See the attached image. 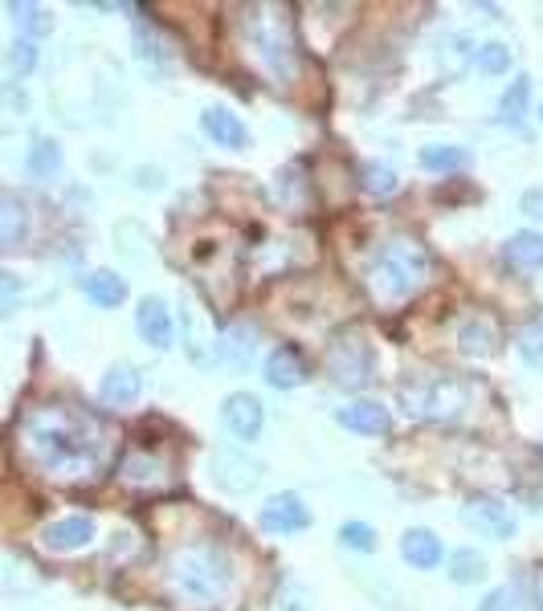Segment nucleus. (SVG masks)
I'll return each mask as SVG.
<instances>
[{
  "label": "nucleus",
  "instance_id": "f257e3e1",
  "mask_svg": "<svg viewBox=\"0 0 543 611\" xmlns=\"http://www.w3.org/2000/svg\"><path fill=\"white\" fill-rule=\"evenodd\" d=\"M17 449L29 469L57 485L98 481L110 465L115 437L95 412L78 404H38L17 425Z\"/></svg>",
  "mask_w": 543,
  "mask_h": 611
},
{
  "label": "nucleus",
  "instance_id": "f03ea898",
  "mask_svg": "<svg viewBox=\"0 0 543 611\" xmlns=\"http://www.w3.org/2000/svg\"><path fill=\"white\" fill-rule=\"evenodd\" d=\"M163 579H168V591L192 608H221L237 591L233 555L217 538H196V543L177 546Z\"/></svg>",
  "mask_w": 543,
  "mask_h": 611
},
{
  "label": "nucleus",
  "instance_id": "7ed1b4c3",
  "mask_svg": "<svg viewBox=\"0 0 543 611\" xmlns=\"http://www.w3.org/2000/svg\"><path fill=\"white\" fill-rule=\"evenodd\" d=\"M429 281V253L417 237H388L381 240V249L372 253V261L364 269L368 293L381 306H401L413 293L425 290Z\"/></svg>",
  "mask_w": 543,
  "mask_h": 611
},
{
  "label": "nucleus",
  "instance_id": "20e7f679",
  "mask_svg": "<svg viewBox=\"0 0 543 611\" xmlns=\"http://www.w3.org/2000/svg\"><path fill=\"white\" fill-rule=\"evenodd\" d=\"M242 37L249 45V54L278 86L295 82L299 74V41H295V25H290V9L283 4H249L242 17Z\"/></svg>",
  "mask_w": 543,
  "mask_h": 611
},
{
  "label": "nucleus",
  "instance_id": "39448f33",
  "mask_svg": "<svg viewBox=\"0 0 543 611\" xmlns=\"http://www.w3.org/2000/svg\"><path fill=\"white\" fill-rule=\"evenodd\" d=\"M327 375L343 392H364L376 379V351L360 331H343L327 346Z\"/></svg>",
  "mask_w": 543,
  "mask_h": 611
},
{
  "label": "nucleus",
  "instance_id": "423d86ee",
  "mask_svg": "<svg viewBox=\"0 0 543 611\" xmlns=\"http://www.w3.org/2000/svg\"><path fill=\"white\" fill-rule=\"evenodd\" d=\"M401 399H405V412L417 420H449L466 408V387L454 375H429L401 387Z\"/></svg>",
  "mask_w": 543,
  "mask_h": 611
},
{
  "label": "nucleus",
  "instance_id": "0eeeda50",
  "mask_svg": "<svg viewBox=\"0 0 543 611\" xmlns=\"http://www.w3.org/2000/svg\"><path fill=\"white\" fill-rule=\"evenodd\" d=\"M462 522L466 526H475L478 534L494 538V543H507V538L515 534V514H511V505H507L503 497H494V493H475V497L462 505Z\"/></svg>",
  "mask_w": 543,
  "mask_h": 611
},
{
  "label": "nucleus",
  "instance_id": "6e6552de",
  "mask_svg": "<svg viewBox=\"0 0 543 611\" xmlns=\"http://www.w3.org/2000/svg\"><path fill=\"white\" fill-rule=\"evenodd\" d=\"M209 478H213V485L225 493H249V490H258L262 465L254 457H245V452L221 449V452H213V461H209Z\"/></svg>",
  "mask_w": 543,
  "mask_h": 611
},
{
  "label": "nucleus",
  "instance_id": "1a4fd4ad",
  "mask_svg": "<svg viewBox=\"0 0 543 611\" xmlns=\"http://www.w3.org/2000/svg\"><path fill=\"white\" fill-rule=\"evenodd\" d=\"M262 530L266 534H299L311 526V510H307V502H302L299 493H274V497H266V505H262Z\"/></svg>",
  "mask_w": 543,
  "mask_h": 611
},
{
  "label": "nucleus",
  "instance_id": "9d476101",
  "mask_svg": "<svg viewBox=\"0 0 543 611\" xmlns=\"http://www.w3.org/2000/svg\"><path fill=\"white\" fill-rule=\"evenodd\" d=\"M98 522L91 514H70V518H57L41 530V546L54 550V555H74V550H86L95 543Z\"/></svg>",
  "mask_w": 543,
  "mask_h": 611
},
{
  "label": "nucleus",
  "instance_id": "9b49d317",
  "mask_svg": "<svg viewBox=\"0 0 543 611\" xmlns=\"http://www.w3.org/2000/svg\"><path fill=\"white\" fill-rule=\"evenodd\" d=\"M221 425L230 428L237 440H258L262 425H266V408H262V399L254 392H233L221 404Z\"/></svg>",
  "mask_w": 543,
  "mask_h": 611
},
{
  "label": "nucleus",
  "instance_id": "f8f14e48",
  "mask_svg": "<svg viewBox=\"0 0 543 611\" xmlns=\"http://www.w3.org/2000/svg\"><path fill=\"white\" fill-rule=\"evenodd\" d=\"M180 326H184V355H189L196 367H213V363L221 360L217 331H209L204 314L192 302L180 310Z\"/></svg>",
  "mask_w": 543,
  "mask_h": 611
},
{
  "label": "nucleus",
  "instance_id": "ddd939ff",
  "mask_svg": "<svg viewBox=\"0 0 543 611\" xmlns=\"http://www.w3.org/2000/svg\"><path fill=\"white\" fill-rule=\"evenodd\" d=\"M119 481L131 490H160L168 485V461L148 449H131L119 461Z\"/></svg>",
  "mask_w": 543,
  "mask_h": 611
},
{
  "label": "nucleus",
  "instance_id": "4468645a",
  "mask_svg": "<svg viewBox=\"0 0 543 611\" xmlns=\"http://www.w3.org/2000/svg\"><path fill=\"white\" fill-rule=\"evenodd\" d=\"M136 331L139 339L156 351H168L172 346V314H168V302L148 293V298H139V310H136Z\"/></svg>",
  "mask_w": 543,
  "mask_h": 611
},
{
  "label": "nucleus",
  "instance_id": "2eb2a0df",
  "mask_svg": "<svg viewBox=\"0 0 543 611\" xmlns=\"http://www.w3.org/2000/svg\"><path fill=\"white\" fill-rule=\"evenodd\" d=\"M201 131L217 147H230V151H245V147H249V127H245L230 107H204Z\"/></svg>",
  "mask_w": 543,
  "mask_h": 611
},
{
  "label": "nucleus",
  "instance_id": "dca6fc26",
  "mask_svg": "<svg viewBox=\"0 0 543 611\" xmlns=\"http://www.w3.org/2000/svg\"><path fill=\"white\" fill-rule=\"evenodd\" d=\"M139 392H143V375H139L136 363H110L103 384H98V396L107 399L110 408H127L136 404Z\"/></svg>",
  "mask_w": 543,
  "mask_h": 611
},
{
  "label": "nucleus",
  "instance_id": "f3484780",
  "mask_svg": "<svg viewBox=\"0 0 543 611\" xmlns=\"http://www.w3.org/2000/svg\"><path fill=\"white\" fill-rule=\"evenodd\" d=\"M336 420H340L343 428L360 432V437H384V432L393 428V416H388V408H381L376 399H355V404H348V408H340V412H336Z\"/></svg>",
  "mask_w": 543,
  "mask_h": 611
},
{
  "label": "nucleus",
  "instance_id": "a211bd4d",
  "mask_svg": "<svg viewBox=\"0 0 543 611\" xmlns=\"http://www.w3.org/2000/svg\"><path fill=\"white\" fill-rule=\"evenodd\" d=\"M401 558H405L408 567H417V571H434V567H441V558H446V546H441V538L434 530L413 526L401 538Z\"/></svg>",
  "mask_w": 543,
  "mask_h": 611
},
{
  "label": "nucleus",
  "instance_id": "6ab92c4d",
  "mask_svg": "<svg viewBox=\"0 0 543 611\" xmlns=\"http://www.w3.org/2000/svg\"><path fill=\"white\" fill-rule=\"evenodd\" d=\"M29 204L21 196H9L0 192V253L9 249H21L29 240Z\"/></svg>",
  "mask_w": 543,
  "mask_h": 611
},
{
  "label": "nucleus",
  "instance_id": "aec40b11",
  "mask_svg": "<svg viewBox=\"0 0 543 611\" xmlns=\"http://www.w3.org/2000/svg\"><path fill=\"white\" fill-rule=\"evenodd\" d=\"M258 360V326L249 322H237L225 331V343H221V363L230 372H249V363Z\"/></svg>",
  "mask_w": 543,
  "mask_h": 611
},
{
  "label": "nucleus",
  "instance_id": "412c9836",
  "mask_svg": "<svg viewBox=\"0 0 543 611\" xmlns=\"http://www.w3.org/2000/svg\"><path fill=\"white\" fill-rule=\"evenodd\" d=\"M131 45H136V62L143 66V74H151V78H168V69H172V50H168V41H163L156 29L136 25Z\"/></svg>",
  "mask_w": 543,
  "mask_h": 611
},
{
  "label": "nucleus",
  "instance_id": "4be33fe9",
  "mask_svg": "<svg viewBox=\"0 0 543 611\" xmlns=\"http://www.w3.org/2000/svg\"><path fill=\"white\" fill-rule=\"evenodd\" d=\"M307 379V363L295 346H278L270 351V360H266V384L278 387V392H290V387H299Z\"/></svg>",
  "mask_w": 543,
  "mask_h": 611
},
{
  "label": "nucleus",
  "instance_id": "5701e85b",
  "mask_svg": "<svg viewBox=\"0 0 543 611\" xmlns=\"http://www.w3.org/2000/svg\"><path fill=\"white\" fill-rule=\"evenodd\" d=\"M503 257L515 269H528V274L543 269V233H535V228H519V233H511V240L503 245Z\"/></svg>",
  "mask_w": 543,
  "mask_h": 611
},
{
  "label": "nucleus",
  "instance_id": "b1692460",
  "mask_svg": "<svg viewBox=\"0 0 543 611\" xmlns=\"http://www.w3.org/2000/svg\"><path fill=\"white\" fill-rule=\"evenodd\" d=\"M458 346H462V355H470V360H490V355L499 351V331H494V322L466 319L462 331H458Z\"/></svg>",
  "mask_w": 543,
  "mask_h": 611
},
{
  "label": "nucleus",
  "instance_id": "393cba45",
  "mask_svg": "<svg viewBox=\"0 0 543 611\" xmlns=\"http://www.w3.org/2000/svg\"><path fill=\"white\" fill-rule=\"evenodd\" d=\"M82 293H86L95 306L110 310V306H119L123 298H127V281H123L115 269H95V274L82 278Z\"/></svg>",
  "mask_w": 543,
  "mask_h": 611
},
{
  "label": "nucleus",
  "instance_id": "a878e982",
  "mask_svg": "<svg viewBox=\"0 0 543 611\" xmlns=\"http://www.w3.org/2000/svg\"><path fill=\"white\" fill-rule=\"evenodd\" d=\"M41 587V575L21 555H0V591L9 596H33Z\"/></svg>",
  "mask_w": 543,
  "mask_h": 611
},
{
  "label": "nucleus",
  "instance_id": "bb28decb",
  "mask_svg": "<svg viewBox=\"0 0 543 611\" xmlns=\"http://www.w3.org/2000/svg\"><path fill=\"white\" fill-rule=\"evenodd\" d=\"M9 17H13L17 33H21L25 41L54 33V13H50V9H41V4H29V0H13V4H9Z\"/></svg>",
  "mask_w": 543,
  "mask_h": 611
},
{
  "label": "nucleus",
  "instance_id": "cd10ccee",
  "mask_svg": "<svg viewBox=\"0 0 543 611\" xmlns=\"http://www.w3.org/2000/svg\"><path fill=\"white\" fill-rule=\"evenodd\" d=\"M449 579L458 587H470V583H482L490 575V567H487V558L478 555V550H470V546H462V550H454L449 555Z\"/></svg>",
  "mask_w": 543,
  "mask_h": 611
},
{
  "label": "nucleus",
  "instance_id": "c85d7f7f",
  "mask_svg": "<svg viewBox=\"0 0 543 611\" xmlns=\"http://www.w3.org/2000/svg\"><path fill=\"white\" fill-rule=\"evenodd\" d=\"M25 172L33 175V180H54V175L62 172V147H57L54 139H38L25 156Z\"/></svg>",
  "mask_w": 543,
  "mask_h": 611
},
{
  "label": "nucleus",
  "instance_id": "c756f323",
  "mask_svg": "<svg viewBox=\"0 0 543 611\" xmlns=\"http://www.w3.org/2000/svg\"><path fill=\"white\" fill-rule=\"evenodd\" d=\"M422 168L425 172H462L466 163H470V151L466 147H441V143H429V147H422Z\"/></svg>",
  "mask_w": 543,
  "mask_h": 611
},
{
  "label": "nucleus",
  "instance_id": "7c9ffc66",
  "mask_svg": "<svg viewBox=\"0 0 543 611\" xmlns=\"http://www.w3.org/2000/svg\"><path fill=\"white\" fill-rule=\"evenodd\" d=\"M528 103H531V78H523V74H519V78L503 90V98H499V119H503V122H523V119H528Z\"/></svg>",
  "mask_w": 543,
  "mask_h": 611
},
{
  "label": "nucleus",
  "instance_id": "2f4dec72",
  "mask_svg": "<svg viewBox=\"0 0 543 611\" xmlns=\"http://www.w3.org/2000/svg\"><path fill=\"white\" fill-rule=\"evenodd\" d=\"M475 66L482 69V74H490V78H499V74L511 69V50H507L503 41H487V45H478L475 50Z\"/></svg>",
  "mask_w": 543,
  "mask_h": 611
},
{
  "label": "nucleus",
  "instance_id": "473e14b6",
  "mask_svg": "<svg viewBox=\"0 0 543 611\" xmlns=\"http://www.w3.org/2000/svg\"><path fill=\"white\" fill-rule=\"evenodd\" d=\"M478 611H528V596L519 583H503L478 603Z\"/></svg>",
  "mask_w": 543,
  "mask_h": 611
},
{
  "label": "nucleus",
  "instance_id": "72a5a7b5",
  "mask_svg": "<svg viewBox=\"0 0 543 611\" xmlns=\"http://www.w3.org/2000/svg\"><path fill=\"white\" fill-rule=\"evenodd\" d=\"M340 543L352 546V550H360V555H372V550H376V530H372L368 522H343Z\"/></svg>",
  "mask_w": 543,
  "mask_h": 611
},
{
  "label": "nucleus",
  "instance_id": "f704fd0d",
  "mask_svg": "<svg viewBox=\"0 0 543 611\" xmlns=\"http://www.w3.org/2000/svg\"><path fill=\"white\" fill-rule=\"evenodd\" d=\"M364 192H372V196H393L396 172L388 168V163H368L364 168Z\"/></svg>",
  "mask_w": 543,
  "mask_h": 611
},
{
  "label": "nucleus",
  "instance_id": "c9c22d12",
  "mask_svg": "<svg viewBox=\"0 0 543 611\" xmlns=\"http://www.w3.org/2000/svg\"><path fill=\"white\" fill-rule=\"evenodd\" d=\"M449 57V74H454V78H458V74H462L466 66H470V62H475V50H470V41L466 37H446L441 41V62H446Z\"/></svg>",
  "mask_w": 543,
  "mask_h": 611
},
{
  "label": "nucleus",
  "instance_id": "e433bc0d",
  "mask_svg": "<svg viewBox=\"0 0 543 611\" xmlns=\"http://www.w3.org/2000/svg\"><path fill=\"white\" fill-rule=\"evenodd\" d=\"M519 355H523L528 367L543 372V322H535V326H528V331L519 334Z\"/></svg>",
  "mask_w": 543,
  "mask_h": 611
},
{
  "label": "nucleus",
  "instance_id": "4c0bfd02",
  "mask_svg": "<svg viewBox=\"0 0 543 611\" xmlns=\"http://www.w3.org/2000/svg\"><path fill=\"white\" fill-rule=\"evenodd\" d=\"M4 62H9V69H13V74H21V78H25L29 69L38 66V45H33V41H13V45H9V54H4Z\"/></svg>",
  "mask_w": 543,
  "mask_h": 611
},
{
  "label": "nucleus",
  "instance_id": "58836bf2",
  "mask_svg": "<svg viewBox=\"0 0 543 611\" xmlns=\"http://www.w3.org/2000/svg\"><path fill=\"white\" fill-rule=\"evenodd\" d=\"M21 293H25V281L9 274V269H0V319H9L21 302Z\"/></svg>",
  "mask_w": 543,
  "mask_h": 611
},
{
  "label": "nucleus",
  "instance_id": "ea45409f",
  "mask_svg": "<svg viewBox=\"0 0 543 611\" xmlns=\"http://www.w3.org/2000/svg\"><path fill=\"white\" fill-rule=\"evenodd\" d=\"M278 608L283 611H315L311 608V591L302 583H286L283 596H278Z\"/></svg>",
  "mask_w": 543,
  "mask_h": 611
},
{
  "label": "nucleus",
  "instance_id": "a19ab883",
  "mask_svg": "<svg viewBox=\"0 0 543 611\" xmlns=\"http://www.w3.org/2000/svg\"><path fill=\"white\" fill-rule=\"evenodd\" d=\"M519 208H523V216H531V221H543V187H528V192L519 196Z\"/></svg>",
  "mask_w": 543,
  "mask_h": 611
},
{
  "label": "nucleus",
  "instance_id": "79ce46f5",
  "mask_svg": "<svg viewBox=\"0 0 543 611\" xmlns=\"http://www.w3.org/2000/svg\"><path fill=\"white\" fill-rule=\"evenodd\" d=\"M0 103H13L17 110H25V94L17 90V86H0Z\"/></svg>",
  "mask_w": 543,
  "mask_h": 611
},
{
  "label": "nucleus",
  "instance_id": "37998d69",
  "mask_svg": "<svg viewBox=\"0 0 543 611\" xmlns=\"http://www.w3.org/2000/svg\"><path fill=\"white\" fill-rule=\"evenodd\" d=\"M163 175L160 172H139V187H160Z\"/></svg>",
  "mask_w": 543,
  "mask_h": 611
},
{
  "label": "nucleus",
  "instance_id": "c03bdc74",
  "mask_svg": "<svg viewBox=\"0 0 543 611\" xmlns=\"http://www.w3.org/2000/svg\"><path fill=\"white\" fill-rule=\"evenodd\" d=\"M535 611H543V575H540V583H535Z\"/></svg>",
  "mask_w": 543,
  "mask_h": 611
},
{
  "label": "nucleus",
  "instance_id": "a18cd8bd",
  "mask_svg": "<svg viewBox=\"0 0 543 611\" xmlns=\"http://www.w3.org/2000/svg\"><path fill=\"white\" fill-rule=\"evenodd\" d=\"M540 119H543V110H540Z\"/></svg>",
  "mask_w": 543,
  "mask_h": 611
}]
</instances>
